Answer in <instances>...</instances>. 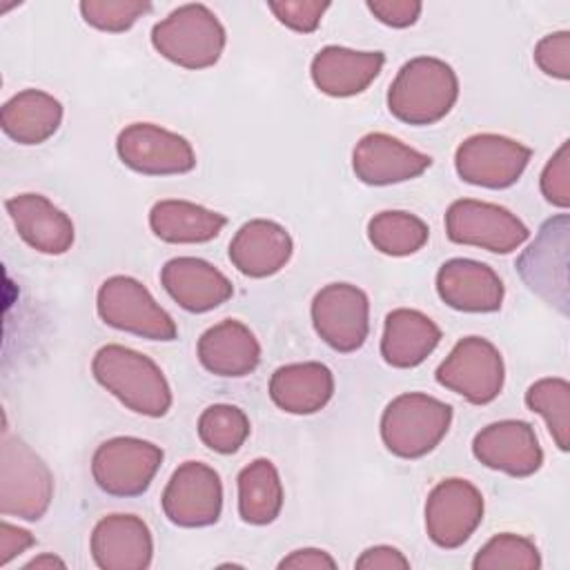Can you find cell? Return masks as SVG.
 <instances>
[{
  "label": "cell",
  "mask_w": 570,
  "mask_h": 570,
  "mask_svg": "<svg viewBox=\"0 0 570 570\" xmlns=\"http://www.w3.org/2000/svg\"><path fill=\"white\" fill-rule=\"evenodd\" d=\"M281 570H334L336 561L321 548H298L278 561Z\"/></svg>",
  "instance_id": "ab89813d"
},
{
  "label": "cell",
  "mask_w": 570,
  "mask_h": 570,
  "mask_svg": "<svg viewBox=\"0 0 570 570\" xmlns=\"http://www.w3.org/2000/svg\"><path fill=\"white\" fill-rule=\"evenodd\" d=\"M334 394V374L318 361L287 363L269 379V399L287 414H316Z\"/></svg>",
  "instance_id": "cb8c5ba5"
},
{
  "label": "cell",
  "mask_w": 570,
  "mask_h": 570,
  "mask_svg": "<svg viewBox=\"0 0 570 570\" xmlns=\"http://www.w3.org/2000/svg\"><path fill=\"white\" fill-rule=\"evenodd\" d=\"M441 343L439 325L419 309L399 307L385 316L381 356L387 365L407 370L421 365Z\"/></svg>",
  "instance_id": "d4e9b609"
},
{
  "label": "cell",
  "mask_w": 570,
  "mask_h": 570,
  "mask_svg": "<svg viewBox=\"0 0 570 570\" xmlns=\"http://www.w3.org/2000/svg\"><path fill=\"white\" fill-rule=\"evenodd\" d=\"M89 550L100 570H145L151 566L154 539L140 517L107 514L94 525Z\"/></svg>",
  "instance_id": "e0dca14e"
},
{
  "label": "cell",
  "mask_w": 570,
  "mask_h": 570,
  "mask_svg": "<svg viewBox=\"0 0 570 570\" xmlns=\"http://www.w3.org/2000/svg\"><path fill=\"white\" fill-rule=\"evenodd\" d=\"M432 165V158L399 138L372 131L365 134L352 149V169L365 185H396L421 176Z\"/></svg>",
  "instance_id": "2e32d148"
},
{
  "label": "cell",
  "mask_w": 570,
  "mask_h": 570,
  "mask_svg": "<svg viewBox=\"0 0 570 570\" xmlns=\"http://www.w3.org/2000/svg\"><path fill=\"white\" fill-rule=\"evenodd\" d=\"M225 225L227 218L223 214L191 200L165 198L149 209V227L154 236L174 245L214 240Z\"/></svg>",
  "instance_id": "4316f807"
},
{
  "label": "cell",
  "mask_w": 570,
  "mask_h": 570,
  "mask_svg": "<svg viewBox=\"0 0 570 570\" xmlns=\"http://www.w3.org/2000/svg\"><path fill=\"white\" fill-rule=\"evenodd\" d=\"M452 407L425 392L394 396L381 414V439L387 452L399 459L430 454L448 434Z\"/></svg>",
  "instance_id": "277c9868"
},
{
  "label": "cell",
  "mask_w": 570,
  "mask_h": 570,
  "mask_svg": "<svg viewBox=\"0 0 570 570\" xmlns=\"http://www.w3.org/2000/svg\"><path fill=\"white\" fill-rule=\"evenodd\" d=\"M537 67L557 80L570 78V31H554L543 36L532 53Z\"/></svg>",
  "instance_id": "8d00e7d4"
},
{
  "label": "cell",
  "mask_w": 570,
  "mask_h": 570,
  "mask_svg": "<svg viewBox=\"0 0 570 570\" xmlns=\"http://www.w3.org/2000/svg\"><path fill=\"white\" fill-rule=\"evenodd\" d=\"M82 20L107 33H122L136 24L138 18L151 11V2L138 0H82L78 4Z\"/></svg>",
  "instance_id": "836d02e7"
},
{
  "label": "cell",
  "mask_w": 570,
  "mask_h": 570,
  "mask_svg": "<svg viewBox=\"0 0 570 570\" xmlns=\"http://www.w3.org/2000/svg\"><path fill=\"white\" fill-rule=\"evenodd\" d=\"M483 494L468 479H443L425 499V532L439 548L463 546L483 521Z\"/></svg>",
  "instance_id": "8fae6325"
},
{
  "label": "cell",
  "mask_w": 570,
  "mask_h": 570,
  "mask_svg": "<svg viewBox=\"0 0 570 570\" xmlns=\"http://www.w3.org/2000/svg\"><path fill=\"white\" fill-rule=\"evenodd\" d=\"M436 292L441 301L459 312L485 314L503 305L505 287L499 274L472 258H450L436 272Z\"/></svg>",
  "instance_id": "ac0fdd59"
},
{
  "label": "cell",
  "mask_w": 570,
  "mask_h": 570,
  "mask_svg": "<svg viewBox=\"0 0 570 570\" xmlns=\"http://www.w3.org/2000/svg\"><path fill=\"white\" fill-rule=\"evenodd\" d=\"M94 379L114 394L127 410L160 419L171 407V387L163 370L145 354L109 343L102 345L91 361Z\"/></svg>",
  "instance_id": "6da1fadb"
},
{
  "label": "cell",
  "mask_w": 570,
  "mask_h": 570,
  "mask_svg": "<svg viewBox=\"0 0 570 570\" xmlns=\"http://www.w3.org/2000/svg\"><path fill=\"white\" fill-rule=\"evenodd\" d=\"M367 9L379 22L392 29H405L419 20L423 4L416 0H367Z\"/></svg>",
  "instance_id": "74e56055"
},
{
  "label": "cell",
  "mask_w": 570,
  "mask_h": 570,
  "mask_svg": "<svg viewBox=\"0 0 570 570\" xmlns=\"http://www.w3.org/2000/svg\"><path fill=\"white\" fill-rule=\"evenodd\" d=\"M456 98V71L441 58L416 56L396 71L387 89V109L405 125L425 127L443 120Z\"/></svg>",
  "instance_id": "7a4b0ae2"
},
{
  "label": "cell",
  "mask_w": 570,
  "mask_h": 570,
  "mask_svg": "<svg viewBox=\"0 0 570 570\" xmlns=\"http://www.w3.org/2000/svg\"><path fill=\"white\" fill-rule=\"evenodd\" d=\"M165 292L191 314L209 312L232 298V281L212 263L196 256H176L160 269Z\"/></svg>",
  "instance_id": "d6986e66"
},
{
  "label": "cell",
  "mask_w": 570,
  "mask_h": 570,
  "mask_svg": "<svg viewBox=\"0 0 570 570\" xmlns=\"http://www.w3.org/2000/svg\"><path fill=\"white\" fill-rule=\"evenodd\" d=\"M525 405L546 421L557 448L566 452L570 443V383L559 376L539 379L528 387Z\"/></svg>",
  "instance_id": "4dcf8cb0"
},
{
  "label": "cell",
  "mask_w": 570,
  "mask_h": 570,
  "mask_svg": "<svg viewBox=\"0 0 570 570\" xmlns=\"http://www.w3.org/2000/svg\"><path fill=\"white\" fill-rule=\"evenodd\" d=\"M116 151L125 167L142 176H174L196 167L189 140L154 122L127 125L116 138Z\"/></svg>",
  "instance_id": "4fadbf2b"
},
{
  "label": "cell",
  "mask_w": 570,
  "mask_h": 570,
  "mask_svg": "<svg viewBox=\"0 0 570 570\" xmlns=\"http://www.w3.org/2000/svg\"><path fill=\"white\" fill-rule=\"evenodd\" d=\"M165 517L178 528H205L220 519L223 483L214 468L200 461L180 463L160 499Z\"/></svg>",
  "instance_id": "5bb4252c"
},
{
  "label": "cell",
  "mask_w": 570,
  "mask_h": 570,
  "mask_svg": "<svg viewBox=\"0 0 570 570\" xmlns=\"http://www.w3.org/2000/svg\"><path fill=\"white\" fill-rule=\"evenodd\" d=\"M539 189L550 205L559 209L570 207V142L568 140H563L561 147L546 163L539 178Z\"/></svg>",
  "instance_id": "e575fe53"
},
{
  "label": "cell",
  "mask_w": 570,
  "mask_h": 570,
  "mask_svg": "<svg viewBox=\"0 0 570 570\" xmlns=\"http://www.w3.org/2000/svg\"><path fill=\"white\" fill-rule=\"evenodd\" d=\"M198 361L200 365L225 379H240L254 372L261 363V343L254 332L236 321L225 318L207 327L198 338Z\"/></svg>",
  "instance_id": "603a6c76"
},
{
  "label": "cell",
  "mask_w": 570,
  "mask_h": 570,
  "mask_svg": "<svg viewBox=\"0 0 570 570\" xmlns=\"http://www.w3.org/2000/svg\"><path fill=\"white\" fill-rule=\"evenodd\" d=\"M568 225V216H559L554 220H548L541 229H539V236L534 238V243L523 252V256L517 261V267H519V274L521 278L528 283V287L532 292H537L539 296H543L548 303H554L559 305V298L557 294L561 296V301L566 303V283L559 281L554 276V269L559 274H566V267H554V256L563 254L568 243L566 238H561L554 245V240L568 232L566 229ZM561 307V305H559Z\"/></svg>",
  "instance_id": "83f0119b"
},
{
  "label": "cell",
  "mask_w": 570,
  "mask_h": 570,
  "mask_svg": "<svg viewBox=\"0 0 570 570\" xmlns=\"http://www.w3.org/2000/svg\"><path fill=\"white\" fill-rule=\"evenodd\" d=\"M445 234L456 245H472L492 254H510L528 240L530 229L517 214L501 205L459 198L445 212Z\"/></svg>",
  "instance_id": "9c48e42d"
},
{
  "label": "cell",
  "mask_w": 570,
  "mask_h": 570,
  "mask_svg": "<svg viewBox=\"0 0 570 570\" xmlns=\"http://www.w3.org/2000/svg\"><path fill=\"white\" fill-rule=\"evenodd\" d=\"M434 376L441 387L472 405H485L501 394L505 365L494 343L483 336H465L450 350Z\"/></svg>",
  "instance_id": "52a82bcc"
},
{
  "label": "cell",
  "mask_w": 570,
  "mask_h": 570,
  "mask_svg": "<svg viewBox=\"0 0 570 570\" xmlns=\"http://www.w3.org/2000/svg\"><path fill=\"white\" fill-rule=\"evenodd\" d=\"M227 33L216 13L200 4H183L154 24L151 45L169 62L183 69L214 67L225 49Z\"/></svg>",
  "instance_id": "3957f363"
},
{
  "label": "cell",
  "mask_w": 570,
  "mask_h": 570,
  "mask_svg": "<svg viewBox=\"0 0 570 570\" xmlns=\"http://www.w3.org/2000/svg\"><path fill=\"white\" fill-rule=\"evenodd\" d=\"M312 323L332 350L350 354L363 347L370 334V298L352 283H330L312 298Z\"/></svg>",
  "instance_id": "7c38bea8"
},
{
  "label": "cell",
  "mask_w": 570,
  "mask_h": 570,
  "mask_svg": "<svg viewBox=\"0 0 570 570\" xmlns=\"http://www.w3.org/2000/svg\"><path fill=\"white\" fill-rule=\"evenodd\" d=\"M274 18L296 33H312L318 29L323 13L330 9V2L318 0H272L267 2Z\"/></svg>",
  "instance_id": "d590c367"
},
{
  "label": "cell",
  "mask_w": 570,
  "mask_h": 570,
  "mask_svg": "<svg viewBox=\"0 0 570 570\" xmlns=\"http://www.w3.org/2000/svg\"><path fill=\"white\" fill-rule=\"evenodd\" d=\"M385 65L383 51H356L338 45L323 47L309 65L314 87L332 98L363 94Z\"/></svg>",
  "instance_id": "7402d4cb"
},
{
  "label": "cell",
  "mask_w": 570,
  "mask_h": 570,
  "mask_svg": "<svg viewBox=\"0 0 570 570\" xmlns=\"http://www.w3.org/2000/svg\"><path fill=\"white\" fill-rule=\"evenodd\" d=\"M238 514L249 525H267L283 510V483L269 459H254L238 472Z\"/></svg>",
  "instance_id": "f1b7e54d"
},
{
  "label": "cell",
  "mask_w": 570,
  "mask_h": 570,
  "mask_svg": "<svg viewBox=\"0 0 570 570\" xmlns=\"http://www.w3.org/2000/svg\"><path fill=\"white\" fill-rule=\"evenodd\" d=\"M532 149L501 134H474L454 151V169L461 180L485 187H512L525 171Z\"/></svg>",
  "instance_id": "30bf717a"
},
{
  "label": "cell",
  "mask_w": 570,
  "mask_h": 570,
  "mask_svg": "<svg viewBox=\"0 0 570 570\" xmlns=\"http://www.w3.org/2000/svg\"><path fill=\"white\" fill-rule=\"evenodd\" d=\"M367 238L376 252L401 258L423 249L430 238V227L410 212L385 209L370 218Z\"/></svg>",
  "instance_id": "f546056e"
},
{
  "label": "cell",
  "mask_w": 570,
  "mask_h": 570,
  "mask_svg": "<svg viewBox=\"0 0 570 570\" xmlns=\"http://www.w3.org/2000/svg\"><path fill=\"white\" fill-rule=\"evenodd\" d=\"M356 570H407L410 561L394 546H372L354 561Z\"/></svg>",
  "instance_id": "f35d334b"
},
{
  "label": "cell",
  "mask_w": 570,
  "mask_h": 570,
  "mask_svg": "<svg viewBox=\"0 0 570 570\" xmlns=\"http://www.w3.org/2000/svg\"><path fill=\"white\" fill-rule=\"evenodd\" d=\"M474 570H539L541 554L534 541L521 534H494L472 559Z\"/></svg>",
  "instance_id": "d6a6232c"
},
{
  "label": "cell",
  "mask_w": 570,
  "mask_h": 570,
  "mask_svg": "<svg viewBox=\"0 0 570 570\" xmlns=\"http://www.w3.org/2000/svg\"><path fill=\"white\" fill-rule=\"evenodd\" d=\"M472 454L485 468L514 479L532 476L543 463V450L534 428L519 419H503L481 428L474 434Z\"/></svg>",
  "instance_id": "9a60e30c"
},
{
  "label": "cell",
  "mask_w": 570,
  "mask_h": 570,
  "mask_svg": "<svg viewBox=\"0 0 570 570\" xmlns=\"http://www.w3.org/2000/svg\"><path fill=\"white\" fill-rule=\"evenodd\" d=\"M294 240L289 232L267 218H254L238 227L229 240L232 265L249 278H267L278 274L292 258Z\"/></svg>",
  "instance_id": "44dd1931"
},
{
  "label": "cell",
  "mask_w": 570,
  "mask_h": 570,
  "mask_svg": "<svg viewBox=\"0 0 570 570\" xmlns=\"http://www.w3.org/2000/svg\"><path fill=\"white\" fill-rule=\"evenodd\" d=\"M60 122V100L42 89H22L0 109V127L18 145H40L49 140Z\"/></svg>",
  "instance_id": "484cf974"
},
{
  "label": "cell",
  "mask_w": 570,
  "mask_h": 570,
  "mask_svg": "<svg viewBox=\"0 0 570 570\" xmlns=\"http://www.w3.org/2000/svg\"><path fill=\"white\" fill-rule=\"evenodd\" d=\"M18 236L40 254L60 256L71 249L76 229L71 218L42 194H18L4 200Z\"/></svg>",
  "instance_id": "ffe728a7"
},
{
  "label": "cell",
  "mask_w": 570,
  "mask_h": 570,
  "mask_svg": "<svg viewBox=\"0 0 570 570\" xmlns=\"http://www.w3.org/2000/svg\"><path fill=\"white\" fill-rule=\"evenodd\" d=\"M198 436L203 445L218 454H234L249 436L247 414L229 403H214L198 416Z\"/></svg>",
  "instance_id": "1f68e13d"
},
{
  "label": "cell",
  "mask_w": 570,
  "mask_h": 570,
  "mask_svg": "<svg viewBox=\"0 0 570 570\" xmlns=\"http://www.w3.org/2000/svg\"><path fill=\"white\" fill-rule=\"evenodd\" d=\"M33 568L36 570H53V568H67V563L60 557L51 554V552H42V554L33 557L31 561L24 563V570H33Z\"/></svg>",
  "instance_id": "b9f144b4"
},
{
  "label": "cell",
  "mask_w": 570,
  "mask_h": 570,
  "mask_svg": "<svg viewBox=\"0 0 570 570\" xmlns=\"http://www.w3.org/2000/svg\"><path fill=\"white\" fill-rule=\"evenodd\" d=\"M36 543L33 534L24 528H18L9 521L0 523V566H7L11 559L22 554Z\"/></svg>",
  "instance_id": "60d3db41"
},
{
  "label": "cell",
  "mask_w": 570,
  "mask_h": 570,
  "mask_svg": "<svg viewBox=\"0 0 570 570\" xmlns=\"http://www.w3.org/2000/svg\"><path fill=\"white\" fill-rule=\"evenodd\" d=\"M96 309L105 325L149 341H174L178 327L151 292L136 278L116 274L102 281L96 294Z\"/></svg>",
  "instance_id": "8992f818"
},
{
  "label": "cell",
  "mask_w": 570,
  "mask_h": 570,
  "mask_svg": "<svg viewBox=\"0 0 570 570\" xmlns=\"http://www.w3.org/2000/svg\"><path fill=\"white\" fill-rule=\"evenodd\" d=\"M53 499V476L47 463L4 428L0 448V512L38 521Z\"/></svg>",
  "instance_id": "5b68a950"
},
{
  "label": "cell",
  "mask_w": 570,
  "mask_h": 570,
  "mask_svg": "<svg viewBox=\"0 0 570 570\" xmlns=\"http://www.w3.org/2000/svg\"><path fill=\"white\" fill-rule=\"evenodd\" d=\"M163 456V448L151 441L114 436L96 448L91 474L96 485L111 497H140L160 470Z\"/></svg>",
  "instance_id": "ba28073f"
}]
</instances>
